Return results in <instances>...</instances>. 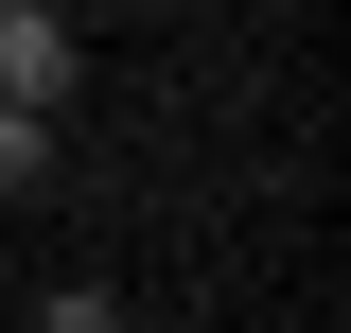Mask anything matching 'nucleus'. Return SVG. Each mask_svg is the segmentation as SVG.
Listing matches in <instances>:
<instances>
[{
    "instance_id": "f257e3e1",
    "label": "nucleus",
    "mask_w": 351,
    "mask_h": 333,
    "mask_svg": "<svg viewBox=\"0 0 351 333\" xmlns=\"http://www.w3.org/2000/svg\"><path fill=\"white\" fill-rule=\"evenodd\" d=\"M71 71H88L71 0H0V106H71Z\"/></svg>"
},
{
    "instance_id": "f03ea898",
    "label": "nucleus",
    "mask_w": 351,
    "mask_h": 333,
    "mask_svg": "<svg viewBox=\"0 0 351 333\" xmlns=\"http://www.w3.org/2000/svg\"><path fill=\"white\" fill-rule=\"evenodd\" d=\"M0 193H53V106H0Z\"/></svg>"
},
{
    "instance_id": "7ed1b4c3",
    "label": "nucleus",
    "mask_w": 351,
    "mask_h": 333,
    "mask_svg": "<svg viewBox=\"0 0 351 333\" xmlns=\"http://www.w3.org/2000/svg\"><path fill=\"white\" fill-rule=\"evenodd\" d=\"M36 333H141V316H123L106 281H53V298H36Z\"/></svg>"
}]
</instances>
